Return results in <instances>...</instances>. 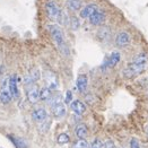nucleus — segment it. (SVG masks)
<instances>
[{"label":"nucleus","instance_id":"20","mask_svg":"<svg viewBox=\"0 0 148 148\" xmlns=\"http://www.w3.org/2000/svg\"><path fill=\"white\" fill-rule=\"evenodd\" d=\"M99 36L101 40H106L110 36V29L108 27H102L99 31Z\"/></svg>","mask_w":148,"mask_h":148},{"label":"nucleus","instance_id":"11","mask_svg":"<svg viewBox=\"0 0 148 148\" xmlns=\"http://www.w3.org/2000/svg\"><path fill=\"white\" fill-rule=\"evenodd\" d=\"M32 118L36 122H43L48 118V113L44 109L40 108V109H36V110H34L32 112Z\"/></svg>","mask_w":148,"mask_h":148},{"label":"nucleus","instance_id":"13","mask_svg":"<svg viewBox=\"0 0 148 148\" xmlns=\"http://www.w3.org/2000/svg\"><path fill=\"white\" fill-rule=\"evenodd\" d=\"M96 10H97V6H96V5H94V3L87 5V6H85V7L80 10V17H82V18H89Z\"/></svg>","mask_w":148,"mask_h":148},{"label":"nucleus","instance_id":"12","mask_svg":"<svg viewBox=\"0 0 148 148\" xmlns=\"http://www.w3.org/2000/svg\"><path fill=\"white\" fill-rule=\"evenodd\" d=\"M7 137L9 138V140L12 141V144L15 146V148H27V143L22 137L14 136V135H8Z\"/></svg>","mask_w":148,"mask_h":148},{"label":"nucleus","instance_id":"10","mask_svg":"<svg viewBox=\"0 0 148 148\" xmlns=\"http://www.w3.org/2000/svg\"><path fill=\"white\" fill-rule=\"evenodd\" d=\"M70 108H71V110L76 113V114H83V113H85L86 111V105L82 102V101H78V99H76V101H73L71 103H70Z\"/></svg>","mask_w":148,"mask_h":148},{"label":"nucleus","instance_id":"8","mask_svg":"<svg viewBox=\"0 0 148 148\" xmlns=\"http://www.w3.org/2000/svg\"><path fill=\"white\" fill-rule=\"evenodd\" d=\"M27 99L29 101V103L35 104L40 99V89L36 86H32L28 92H27Z\"/></svg>","mask_w":148,"mask_h":148},{"label":"nucleus","instance_id":"2","mask_svg":"<svg viewBox=\"0 0 148 148\" xmlns=\"http://www.w3.org/2000/svg\"><path fill=\"white\" fill-rule=\"evenodd\" d=\"M48 28H49L51 36L53 38L56 45L58 47V49L60 50V52L66 54V56H68L69 54V49L67 47V43H66V40H64L61 28L59 26H57V25H49Z\"/></svg>","mask_w":148,"mask_h":148},{"label":"nucleus","instance_id":"9","mask_svg":"<svg viewBox=\"0 0 148 148\" xmlns=\"http://www.w3.org/2000/svg\"><path fill=\"white\" fill-rule=\"evenodd\" d=\"M129 42H130V36L127 32H121L115 37V44L118 47H125L129 44Z\"/></svg>","mask_w":148,"mask_h":148},{"label":"nucleus","instance_id":"1","mask_svg":"<svg viewBox=\"0 0 148 148\" xmlns=\"http://www.w3.org/2000/svg\"><path fill=\"white\" fill-rule=\"evenodd\" d=\"M148 66V53L140 52L132 59L127 68L124 69L123 76L125 78H134L138 75L143 74Z\"/></svg>","mask_w":148,"mask_h":148},{"label":"nucleus","instance_id":"6","mask_svg":"<svg viewBox=\"0 0 148 148\" xmlns=\"http://www.w3.org/2000/svg\"><path fill=\"white\" fill-rule=\"evenodd\" d=\"M9 87H10L12 99H18L19 97V89H18L17 76L16 75H12V77H9Z\"/></svg>","mask_w":148,"mask_h":148},{"label":"nucleus","instance_id":"22","mask_svg":"<svg viewBox=\"0 0 148 148\" xmlns=\"http://www.w3.org/2000/svg\"><path fill=\"white\" fill-rule=\"evenodd\" d=\"M90 148H104V144L99 139H94V141L90 145Z\"/></svg>","mask_w":148,"mask_h":148},{"label":"nucleus","instance_id":"24","mask_svg":"<svg viewBox=\"0 0 148 148\" xmlns=\"http://www.w3.org/2000/svg\"><path fill=\"white\" fill-rule=\"evenodd\" d=\"M71 99H73V93L71 90H67V94H66V99H64V103H71Z\"/></svg>","mask_w":148,"mask_h":148},{"label":"nucleus","instance_id":"5","mask_svg":"<svg viewBox=\"0 0 148 148\" xmlns=\"http://www.w3.org/2000/svg\"><path fill=\"white\" fill-rule=\"evenodd\" d=\"M45 12H47L48 17H49L50 19H52V21L58 19V17H59V15H60V9H59V7H58L57 3L53 2V1H49V2L45 3Z\"/></svg>","mask_w":148,"mask_h":148},{"label":"nucleus","instance_id":"3","mask_svg":"<svg viewBox=\"0 0 148 148\" xmlns=\"http://www.w3.org/2000/svg\"><path fill=\"white\" fill-rule=\"evenodd\" d=\"M51 101V111L52 114L56 118H62L66 115V105L62 102V99L60 96L57 97H52Z\"/></svg>","mask_w":148,"mask_h":148},{"label":"nucleus","instance_id":"25","mask_svg":"<svg viewBox=\"0 0 148 148\" xmlns=\"http://www.w3.org/2000/svg\"><path fill=\"white\" fill-rule=\"evenodd\" d=\"M104 148H116V147H115L114 143L112 141L111 139H108V140L104 143Z\"/></svg>","mask_w":148,"mask_h":148},{"label":"nucleus","instance_id":"18","mask_svg":"<svg viewBox=\"0 0 148 148\" xmlns=\"http://www.w3.org/2000/svg\"><path fill=\"white\" fill-rule=\"evenodd\" d=\"M67 6L69 9L76 12V10H79L82 8V1L80 0H68Z\"/></svg>","mask_w":148,"mask_h":148},{"label":"nucleus","instance_id":"7","mask_svg":"<svg viewBox=\"0 0 148 148\" xmlns=\"http://www.w3.org/2000/svg\"><path fill=\"white\" fill-rule=\"evenodd\" d=\"M105 19V14L102 10H96L90 17H89V22L92 25H101Z\"/></svg>","mask_w":148,"mask_h":148},{"label":"nucleus","instance_id":"21","mask_svg":"<svg viewBox=\"0 0 148 148\" xmlns=\"http://www.w3.org/2000/svg\"><path fill=\"white\" fill-rule=\"evenodd\" d=\"M88 147H89V145H88V143H87L85 139H79V140H77L74 145H73V148H88Z\"/></svg>","mask_w":148,"mask_h":148},{"label":"nucleus","instance_id":"19","mask_svg":"<svg viewBox=\"0 0 148 148\" xmlns=\"http://www.w3.org/2000/svg\"><path fill=\"white\" fill-rule=\"evenodd\" d=\"M57 141H58L59 145H66V144H68V143L70 141V138H69V136H68L67 134H60V135L58 136Z\"/></svg>","mask_w":148,"mask_h":148},{"label":"nucleus","instance_id":"4","mask_svg":"<svg viewBox=\"0 0 148 148\" xmlns=\"http://www.w3.org/2000/svg\"><path fill=\"white\" fill-rule=\"evenodd\" d=\"M12 99L10 87H9V78L6 77L1 82V87H0V101L3 104H9Z\"/></svg>","mask_w":148,"mask_h":148},{"label":"nucleus","instance_id":"23","mask_svg":"<svg viewBox=\"0 0 148 148\" xmlns=\"http://www.w3.org/2000/svg\"><path fill=\"white\" fill-rule=\"evenodd\" d=\"M70 23H71V28H73V29H77V28L79 27V21H78L76 17H71Z\"/></svg>","mask_w":148,"mask_h":148},{"label":"nucleus","instance_id":"14","mask_svg":"<svg viewBox=\"0 0 148 148\" xmlns=\"http://www.w3.org/2000/svg\"><path fill=\"white\" fill-rule=\"evenodd\" d=\"M120 59H121L120 52L119 51H113L111 53V56H110V58H109V60H108V67L109 68H114L119 63Z\"/></svg>","mask_w":148,"mask_h":148},{"label":"nucleus","instance_id":"17","mask_svg":"<svg viewBox=\"0 0 148 148\" xmlns=\"http://www.w3.org/2000/svg\"><path fill=\"white\" fill-rule=\"evenodd\" d=\"M53 97L52 96V90L50 89L49 87H43L40 90V99L42 101H49Z\"/></svg>","mask_w":148,"mask_h":148},{"label":"nucleus","instance_id":"15","mask_svg":"<svg viewBox=\"0 0 148 148\" xmlns=\"http://www.w3.org/2000/svg\"><path fill=\"white\" fill-rule=\"evenodd\" d=\"M87 85H88V80H87V77L85 75H80L78 78H77V88L80 93H84L87 89Z\"/></svg>","mask_w":148,"mask_h":148},{"label":"nucleus","instance_id":"26","mask_svg":"<svg viewBox=\"0 0 148 148\" xmlns=\"http://www.w3.org/2000/svg\"><path fill=\"white\" fill-rule=\"evenodd\" d=\"M130 148H140V145H139V141L137 139H131L130 141Z\"/></svg>","mask_w":148,"mask_h":148},{"label":"nucleus","instance_id":"16","mask_svg":"<svg viewBox=\"0 0 148 148\" xmlns=\"http://www.w3.org/2000/svg\"><path fill=\"white\" fill-rule=\"evenodd\" d=\"M75 134L79 139H85L87 135H88V129H87V127L85 124H78L76 127V129H75Z\"/></svg>","mask_w":148,"mask_h":148}]
</instances>
